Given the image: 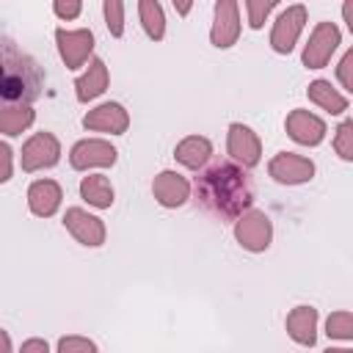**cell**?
Instances as JSON below:
<instances>
[{"mask_svg": "<svg viewBox=\"0 0 353 353\" xmlns=\"http://www.w3.org/2000/svg\"><path fill=\"white\" fill-rule=\"evenodd\" d=\"M193 190L199 207L221 221H237L254 204V179L232 160H215L201 168Z\"/></svg>", "mask_w": 353, "mask_h": 353, "instance_id": "cell-1", "label": "cell"}, {"mask_svg": "<svg viewBox=\"0 0 353 353\" xmlns=\"http://www.w3.org/2000/svg\"><path fill=\"white\" fill-rule=\"evenodd\" d=\"M44 74L39 63L22 52L6 33H0V108L30 105L41 97Z\"/></svg>", "mask_w": 353, "mask_h": 353, "instance_id": "cell-2", "label": "cell"}, {"mask_svg": "<svg viewBox=\"0 0 353 353\" xmlns=\"http://www.w3.org/2000/svg\"><path fill=\"white\" fill-rule=\"evenodd\" d=\"M234 240H237L245 251H254V254L265 251V248L270 245V240H273V223H270L268 212L254 210V207L245 210V212L234 221Z\"/></svg>", "mask_w": 353, "mask_h": 353, "instance_id": "cell-3", "label": "cell"}, {"mask_svg": "<svg viewBox=\"0 0 353 353\" xmlns=\"http://www.w3.org/2000/svg\"><path fill=\"white\" fill-rule=\"evenodd\" d=\"M226 152L232 157V163H237L240 168H254L262 157V141L256 138V132L240 121L229 124V135H226Z\"/></svg>", "mask_w": 353, "mask_h": 353, "instance_id": "cell-4", "label": "cell"}, {"mask_svg": "<svg viewBox=\"0 0 353 353\" xmlns=\"http://www.w3.org/2000/svg\"><path fill=\"white\" fill-rule=\"evenodd\" d=\"M339 39L342 36H339V28L334 22H317V28L312 30V36L303 47V66L306 69H323L331 61L334 50L339 47Z\"/></svg>", "mask_w": 353, "mask_h": 353, "instance_id": "cell-5", "label": "cell"}, {"mask_svg": "<svg viewBox=\"0 0 353 353\" xmlns=\"http://www.w3.org/2000/svg\"><path fill=\"white\" fill-rule=\"evenodd\" d=\"M61 160V143L52 132H36L22 146V171H41L52 168Z\"/></svg>", "mask_w": 353, "mask_h": 353, "instance_id": "cell-6", "label": "cell"}, {"mask_svg": "<svg viewBox=\"0 0 353 353\" xmlns=\"http://www.w3.org/2000/svg\"><path fill=\"white\" fill-rule=\"evenodd\" d=\"M119 157V152L102 141V138H85V141H77L69 152V163L72 168L77 171H88V168H108L113 165Z\"/></svg>", "mask_w": 353, "mask_h": 353, "instance_id": "cell-7", "label": "cell"}, {"mask_svg": "<svg viewBox=\"0 0 353 353\" xmlns=\"http://www.w3.org/2000/svg\"><path fill=\"white\" fill-rule=\"evenodd\" d=\"M268 174L281 185H303L314 176V163L295 152H279L268 163Z\"/></svg>", "mask_w": 353, "mask_h": 353, "instance_id": "cell-8", "label": "cell"}, {"mask_svg": "<svg viewBox=\"0 0 353 353\" xmlns=\"http://www.w3.org/2000/svg\"><path fill=\"white\" fill-rule=\"evenodd\" d=\"M303 25H306V8H303V6H287V8L279 14L276 25H273L270 47H273L276 52L287 55V52L295 47V41H298Z\"/></svg>", "mask_w": 353, "mask_h": 353, "instance_id": "cell-9", "label": "cell"}, {"mask_svg": "<svg viewBox=\"0 0 353 353\" xmlns=\"http://www.w3.org/2000/svg\"><path fill=\"white\" fill-rule=\"evenodd\" d=\"M55 41H58V52L66 63V69H80L88 55L94 52V33L80 28V30H55Z\"/></svg>", "mask_w": 353, "mask_h": 353, "instance_id": "cell-10", "label": "cell"}, {"mask_svg": "<svg viewBox=\"0 0 353 353\" xmlns=\"http://www.w3.org/2000/svg\"><path fill=\"white\" fill-rule=\"evenodd\" d=\"M63 226L69 229V234H72L77 243H83V245H88V248L102 245V243H105V234H108L102 218H97V215H91V212L80 210V207H69V210H66Z\"/></svg>", "mask_w": 353, "mask_h": 353, "instance_id": "cell-11", "label": "cell"}, {"mask_svg": "<svg viewBox=\"0 0 353 353\" xmlns=\"http://www.w3.org/2000/svg\"><path fill=\"white\" fill-rule=\"evenodd\" d=\"M237 36H240V6L234 0L215 3V22L210 30V41L218 50H226L237 41Z\"/></svg>", "mask_w": 353, "mask_h": 353, "instance_id": "cell-12", "label": "cell"}, {"mask_svg": "<svg viewBox=\"0 0 353 353\" xmlns=\"http://www.w3.org/2000/svg\"><path fill=\"white\" fill-rule=\"evenodd\" d=\"M284 127H287V135H290L295 143H301V146H317V143L325 138V121H323L320 116L303 110V108L290 110Z\"/></svg>", "mask_w": 353, "mask_h": 353, "instance_id": "cell-13", "label": "cell"}, {"mask_svg": "<svg viewBox=\"0 0 353 353\" xmlns=\"http://www.w3.org/2000/svg\"><path fill=\"white\" fill-rule=\"evenodd\" d=\"M83 127L85 130H97V132H110V135H121L130 127V116L119 102H102L94 110H88L83 116Z\"/></svg>", "mask_w": 353, "mask_h": 353, "instance_id": "cell-14", "label": "cell"}, {"mask_svg": "<svg viewBox=\"0 0 353 353\" xmlns=\"http://www.w3.org/2000/svg\"><path fill=\"white\" fill-rule=\"evenodd\" d=\"M152 193L163 207H182L190 199V182L176 171H160L152 182Z\"/></svg>", "mask_w": 353, "mask_h": 353, "instance_id": "cell-15", "label": "cell"}, {"mask_svg": "<svg viewBox=\"0 0 353 353\" xmlns=\"http://www.w3.org/2000/svg\"><path fill=\"white\" fill-rule=\"evenodd\" d=\"M61 199H63V193H61V185L55 179H39L28 190V207L39 218L55 215L58 207H61Z\"/></svg>", "mask_w": 353, "mask_h": 353, "instance_id": "cell-16", "label": "cell"}, {"mask_svg": "<svg viewBox=\"0 0 353 353\" xmlns=\"http://www.w3.org/2000/svg\"><path fill=\"white\" fill-rule=\"evenodd\" d=\"M105 88H108V66L102 58H91L88 69L74 80V94L80 102H91L99 94H105Z\"/></svg>", "mask_w": 353, "mask_h": 353, "instance_id": "cell-17", "label": "cell"}, {"mask_svg": "<svg viewBox=\"0 0 353 353\" xmlns=\"http://www.w3.org/2000/svg\"><path fill=\"white\" fill-rule=\"evenodd\" d=\"M287 334L298 345L312 347L317 342V309L314 306H295L287 314Z\"/></svg>", "mask_w": 353, "mask_h": 353, "instance_id": "cell-18", "label": "cell"}, {"mask_svg": "<svg viewBox=\"0 0 353 353\" xmlns=\"http://www.w3.org/2000/svg\"><path fill=\"white\" fill-rule=\"evenodd\" d=\"M174 157H176L185 168L199 171V168H204V163L212 157V143H210L204 135H188V138H182V141L176 143Z\"/></svg>", "mask_w": 353, "mask_h": 353, "instance_id": "cell-19", "label": "cell"}, {"mask_svg": "<svg viewBox=\"0 0 353 353\" xmlns=\"http://www.w3.org/2000/svg\"><path fill=\"white\" fill-rule=\"evenodd\" d=\"M306 94H309V99H312L314 105H320V108L328 110L331 116H339V113L347 110V97L339 94L336 88H331L328 80H312L309 88H306Z\"/></svg>", "mask_w": 353, "mask_h": 353, "instance_id": "cell-20", "label": "cell"}, {"mask_svg": "<svg viewBox=\"0 0 353 353\" xmlns=\"http://www.w3.org/2000/svg\"><path fill=\"white\" fill-rule=\"evenodd\" d=\"M80 196H83L91 207H97V210H108V207L113 204V188H110L108 176H102V174H88V176H83V182H80Z\"/></svg>", "mask_w": 353, "mask_h": 353, "instance_id": "cell-21", "label": "cell"}, {"mask_svg": "<svg viewBox=\"0 0 353 353\" xmlns=\"http://www.w3.org/2000/svg\"><path fill=\"white\" fill-rule=\"evenodd\" d=\"M36 113L30 105H3L0 108V132L6 135H22L33 124Z\"/></svg>", "mask_w": 353, "mask_h": 353, "instance_id": "cell-22", "label": "cell"}, {"mask_svg": "<svg viewBox=\"0 0 353 353\" xmlns=\"http://www.w3.org/2000/svg\"><path fill=\"white\" fill-rule=\"evenodd\" d=\"M138 14H141V25L146 30V36L152 41H160L165 36V17H163V6L154 0H141L138 3Z\"/></svg>", "mask_w": 353, "mask_h": 353, "instance_id": "cell-23", "label": "cell"}, {"mask_svg": "<svg viewBox=\"0 0 353 353\" xmlns=\"http://www.w3.org/2000/svg\"><path fill=\"white\" fill-rule=\"evenodd\" d=\"M325 334L331 339H345V342L353 339V317H350V312H334V314H328Z\"/></svg>", "mask_w": 353, "mask_h": 353, "instance_id": "cell-24", "label": "cell"}, {"mask_svg": "<svg viewBox=\"0 0 353 353\" xmlns=\"http://www.w3.org/2000/svg\"><path fill=\"white\" fill-rule=\"evenodd\" d=\"M102 11H105V25H108L110 36H121V33H124V3H119V0H105Z\"/></svg>", "mask_w": 353, "mask_h": 353, "instance_id": "cell-25", "label": "cell"}, {"mask_svg": "<svg viewBox=\"0 0 353 353\" xmlns=\"http://www.w3.org/2000/svg\"><path fill=\"white\" fill-rule=\"evenodd\" d=\"M334 149L342 160H353V121H342L336 127V138H334Z\"/></svg>", "mask_w": 353, "mask_h": 353, "instance_id": "cell-26", "label": "cell"}, {"mask_svg": "<svg viewBox=\"0 0 353 353\" xmlns=\"http://www.w3.org/2000/svg\"><path fill=\"white\" fill-rule=\"evenodd\" d=\"M273 8H276V3H273V0H248V3H245L248 25H251L254 30H259V28L265 25V17H268Z\"/></svg>", "mask_w": 353, "mask_h": 353, "instance_id": "cell-27", "label": "cell"}, {"mask_svg": "<svg viewBox=\"0 0 353 353\" xmlns=\"http://www.w3.org/2000/svg\"><path fill=\"white\" fill-rule=\"evenodd\" d=\"M58 353H97V345L85 336H61L58 339Z\"/></svg>", "mask_w": 353, "mask_h": 353, "instance_id": "cell-28", "label": "cell"}, {"mask_svg": "<svg viewBox=\"0 0 353 353\" xmlns=\"http://www.w3.org/2000/svg\"><path fill=\"white\" fill-rule=\"evenodd\" d=\"M336 74H339V83L345 91H353V50H347L336 66Z\"/></svg>", "mask_w": 353, "mask_h": 353, "instance_id": "cell-29", "label": "cell"}, {"mask_svg": "<svg viewBox=\"0 0 353 353\" xmlns=\"http://www.w3.org/2000/svg\"><path fill=\"white\" fill-rule=\"evenodd\" d=\"M52 11L61 17V19H74L80 11H83V6L77 3V0H55V6H52Z\"/></svg>", "mask_w": 353, "mask_h": 353, "instance_id": "cell-30", "label": "cell"}, {"mask_svg": "<svg viewBox=\"0 0 353 353\" xmlns=\"http://www.w3.org/2000/svg\"><path fill=\"white\" fill-rule=\"evenodd\" d=\"M11 179V146L0 143V185Z\"/></svg>", "mask_w": 353, "mask_h": 353, "instance_id": "cell-31", "label": "cell"}, {"mask_svg": "<svg viewBox=\"0 0 353 353\" xmlns=\"http://www.w3.org/2000/svg\"><path fill=\"white\" fill-rule=\"evenodd\" d=\"M19 353H50V347H47V342H44V339L33 336V339H25V342H22Z\"/></svg>", "mask_w": 353, "mask_h": 353, "instance_id": "cell-32", "label": "cell"}, {"mask_svg": "<svg viewBox=\"0 0 353 353\" xmlns=\"http://www.w3.org/2000/svg\"><path fill=\"white\" fill-rule=\"evenodd\" d=\"M0 353H11V336L0 328Z\"/></svg>", "mask_w": 353, "mask_h": 353, "instance_id": "cell-33", "label": "cell"}, {"mask_svg": "<svg viewBox=\"0 0 353 353\" xmlns=\"http://www.w3.org/2000/svg\"><path fill=\"white\" fill-rule=\"evenodd\" d=\"M325 353H353V350H347V347H328Z\"/></svg>", "mask_w": 353, "mask_h": 353, "instance_id": "cell-34", "label": "cell"}, {"mask_svg": "<svg viewBox=\"0 0 353 353\" xmlns=\"http://www.w3.org/2000/svg\"><path fill=\"white\" fill-rule=\"evenodd\" d=\"M176 11H179V14H188V11H190V6H188V3H182V6H176Z\"/></svg>", "mask_w": 353, "mask_h": 353, "instance_id": "cell-35", "label": "cell"}]
</instances>
